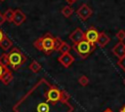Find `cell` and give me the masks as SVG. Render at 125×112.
<instances>
[{
	"label": "cell",
	"mask_w": 125,
	"mask_h": 112,
	"mask_svg": "<svg viewBox=\"0 0 125 112\" xmlns=\"http://www.w3.org/2000/svg\"><path fill=\"white\" fill-rule=\"evenodd\" d=\"M26 56L21 53L20 49L17 47H14L9 53L3 54L0 56V60L8 67L17 70L19 69L21 65H23L26 61Z\"/></svg>",
	"instance_id": "obj_1"
},
{
	"label": "cell",
	"mask_w": 125,
	"mask_h": 112,
	"mask_svg": "<svg viewBox=\"0 0 125 112\" xmlns=\"http://www.w3.org/2000/svg\"><path fill=\"white\" fill-rule=\"evenodd\" d=\"M55 38L50 32L45 33L40 38L33 42V46L38 51L43 52L45 55H51L55 51Z\"/></svg>",
	"instance_id": "obj_2"
},
{
	"label": "cell",
	"mask_w": 125,
	"mask_h": 112,
	"mask_svg": "<svg viewBox=\"0 0 125 112\" xmlns=\"http://www.w3.org/2000/svg\"><path fill=\"white\" fill-rule=\"evenodd\" d=\"M72 48L81 58L85 59L96 50L97 44L96 43H91V42L87 41L86 39H84V40L80 41L79 43L73 44Z\"/></svg>",
	"instance_id": "obj_3"
},
{
	"label": "cell",
	"mask_w": 125,
	"mask_h": 112,
	"mask_svg": "<svg viewBox=\"0 0 125 112\" xmlns=\"http://www.w3.org/2000/svg\"><path fill=\"white\" fill-rule=\"evenodd\" d=\"M45 96L49 102H51L52 104H56L61 99V91L57 87L51 86L49 91L45 93Z\"/></svg>",
	"instance_id": "obj_4"
},
{
	"label": "cell",
	"mask_w": 125,
	"mask_h": 112,
	"mask_svg": "<svg viewBox=\"0 0 125 112\" xmlns=\"http://www.w3.org/2000/svg\"><path fill=\"white\" fill-rule=\"evenodd\" d=\"M76 15L80 18L81 20L85 21V20H87V19L93 15V10H92L87 4H82V5L76 10Z\"/></svg>",
	"instance_id": "obj_5"
},
{
	"label": "cell",
	"mask_w": 125,
	"mask_h": 112,
	"mask_svg": "<svg viewBox=\"0 0 125 112\" xmlns=\"http://www.w3.org/2000/svg\"><path fill=\"white\" fill-rule=\"evenodd\" d=\"M68 38L72 41L73 44L79 43L80 41H82V40L85 39V32H84L80 27H77V28H75V29L69 34Z\"/></svg>",
	"instance_id": "obj_6"
},
{
	"label": "cell",
	"mask_w": 125,
	"mask_h": 112,
	"mask_svg": "<svg viewBox=\"0 0 125 112\" xmlns=\"http://www.w3.org/2000/svg\"><path fill=\"white\" fill-rule=\"evenodd\" d=\"M58 60L59 62L64 66V67H69L73 61H74V56L68 52V53H65V54H62L59 57H58Z\"/></svg>",
	"instance_id": "obj_7"
},
{
	"label": "cell",
	"mask_w": 125,
	"mask_h": 112,
	"mask_svg": "<svg viewBox=\"0 0 125 112\" xmlns=\"http://www.w3.org/2000/svg\"><path fill=\"white\" fill-rule=\"evenodd\" d=\"M111 52L116 57H118V59L124 57L125 56V43H123V41H119L111 49Z\"/></svg>",
	"instance_id": "obj_8"
},
{
	"label": "cell",
	"mask_w": 125,
	"mask_h": 112,
	"mask_svg": "<svg viewBox=\"0 0 125 112\" xmlns=\"http://www.w3.org/2000/svg\"><path fill=\"white\" fill-rule=\"evenodd\" d=\"M26 19V16L24 15V13L20 10V9H16L14 12V18H13V23L17 26L22 24L24 22V20Z\"/></svg>",
	"instance_id": "obj_9"
},
{
	"label": "cell",
	"mask_w": 125,
	"mask_h": 112,
	"mask_svg": "<svg viewBox=\"0 0 125 112\" xmlns=\"http://www.w3.org/2000/svg\"><path fill=\"white\" fill-rule=\"evenodd\" d=\"M99 33H100V32H99L95 27L91 26V27H89V28L86 30V32H85V39H86L87 41L91 42V43H96V42H97V39H98V37H99Z\"/></svg>",
	"instance_id": "obj_10"
},
{
	"label": "cell",
	"mask_w": 125,
	"mask_h": 112,
	"mask_svg": "<svg viewBox=\"0 0 125 112\" xmlns=\"http://www.w3.org/2000/svg\"><path fill=\"white\" fill-rule=\"evenodd\" d=\"M109 41H110V38H109L104 32L102 31V32L99 33V37H98V39H97L96 44H97L99 47L103 48V47H105V46L108 44Z\"/></svg>",
	"instance_id": "obj_11"
},
{
	"label": "cell",
	"mask_w": 125,
	"mask_h": 112,
	"mask_svg": "<svg viewBox=\"0 0 125 112\" xmlns=\"http://www.w3.org/2000/svg\"><path fill=\"white\" fill-rule=\"evenodd\" d=\"M12 46H13L12 41L8 38L7 35H5L4 38H3V39L1 40V42H0V48H1L3 51H8Z\"/></svg>",
	"instance_id": "obj_12"
},
{
	"label": "cell",
	"mask_w": 125,
	"mask_h": 112,
	"mask_svg": "<svg viewBox=\"0 0 125 112\" xmlns=\"http://www.w3.org/2000/svg\"><path fill=\"white\" fill-rule=\"evenodd\" d=\"M12 80H13V74H12V71L10 70V69H8L5 73H4V75L2 76V78H1V82L4 84V85H9L11 82H12Z\"/></svg>",
	"instance_id": "obj_13"
},
{
	"label": "cell",
	"mask_w": 125,
	"mask_h": 112,
	"mask_svg": "<svg viewBox=\"0 0 125 112\" xmlns=\"http://www.w3.org/2000/svg\"><path fill=\"white\" fill-rule=\"evenodd\" d=\"M28 68L33 72V73H37V72H39L40 70H41V64L38 62V61H36V60H33L30 64H29V66H28Z\"/></svg>",
	"instance_id": "obj_14"
},
{
	"label": "cell",
	"mask_w": 125,
	"mask_h": 112,
	"mask_svg": "<svg viewBox=\"0 0 125 112\" xmlns=\"http://www.w3.org/2000/svg\"><path fill=\"white\" fill-rule=\"evenodd\" d=\"M73 12H74V10H73V8L70 7V6H65V7H63L62 10V16H63L64 18H70L71 15L73 14Z\"/></svg>",
	"instance_id": "obj_15"
},
{
	"label": "cell",
	"mask_w": 125,
	"mask_h": 112,
	"mask_svg": "<svg viewBox=\"0 0 125 112\" xmlns=\"http://www.w3.org/2000/svg\"><path fill=\"white\" fill-rule=\"evenodd\" d=\"M36 111L37 112H49L50 111V106L47 102H41L37 105Z\"/></svg>",
	"instance_id": "obj_16"
},
{
	"label": "cell",
	"mask_w": 125,
	"mask_h": 112,
	"mask_svg": "<svg viewBox=\"0 0 125 112\" xmlns=\"http://www.w3.org/2000/svg\"><path fill=\"white\" fill-rule=\"evenodd\" d=\"M70 49H71L70 45H68L65 41H62V43L61 44V46H60L58 52H60L61 54H65V53H68V52L70 51Z\"/></svg>",
	"instance_id": "obj_17"
},
{
	"label": "cell",
	"mask_w": 125,
	"mask_h": 112,
	"mask_svg": "<svg viewBox=\"0 0 125 112\" xmlns=\"http://www.w3.org/2000/svg\"><path fill=\"white\" fill-rule=\"evenodd\" d=\"M14 12L15 10H12V9H7L6 12L4 13V17H5V19L9 22H12L13 21V18H14Z\"/></svg>",
	"instance_id": "obj_18"
},
{
	"label": "cell",
	"mask_w": 125,
	"mask_h": 112,
	"mask_svg": "<svg viewBox=\"0 0 125 112\" xmlns=\"http://www.w3.org/2000/svg\"><path fill=\"white\" fill-rule=\"evenodd\" d=\"M78 83L82 86V87H85L89 84V78L86 76V75H81L79 78H78Z\"/></svg>",
	"instance_id": "obj_19"
},
{
	"label": "cell",
	"mask_w": 125,
	"mask_h": 112,
	"mask_svg": "<svg viewBox=\"0 0 125 112\" xmlns=\"http://www.w3.org/2000/svg\"><path fill=\"white\" fill-rule=\"evenodd\" d=\"M9 69V67L8 66H6L1 60H0V80H1V78H2V76L4 75V73L7 71Z\"/></svg>",
	"instance_id": "obj_20"
},
{
	"label": "cell",
	"mask_w": 125,
	"mask_h": 112,
	"mask_svg": "<svg viewBox=\"0 0 125 112\" xmlns=\"http://www.w3.org/2000/svg\"><path fill=\"white\" fill-rule=\"evenodd\" d=\"M116 38L119 40V41H123L124 39H125V30H123V29H120L117 33H116Z\"/></svg>",
	"instance_id": "obj_21"
},
{
	"label": "cell",
	"mask_w": 125,
	"mask_h": 112,
	"mask_svg": "<svg viewBox=\"0 0 125 112\" xmlns=\"http://www.w3.org/2000/svg\"><path fill=\"white\" fill-rule=\"evenodd\" d=\"M117 65L125 72V56L122 57V58H119L118 61H117Z\"/></svg>",
	"instance_id": "obj_22"
},
{
	"label": "cell",
	"mask_w": 125,
	"mask_h": 112,
	"mask_svg": "<svg viewBox=\"0 0 125 112\" xmlns=\"http://www.w3.org/2000/svg\"><path fill=\"white\" fill-rule=\"evenodd\" d=\"M62 43V40L60 38V37H56L55 38V51H58L61 44Z\"/></svg>",
	"instance_id": "obj_23"
},
{
	"label": "cell",
	"mask_w": 125,
	"mask_h": 112,
	"mask_svg": "<svg viewBox=\"0 0 125 112\" xmlns=\"http://www.w3.org/2000/svg\"><path fill=\"white\" fill-rule=\"evenodd\" d=\"M68 97H69V95L66 93V92L65 91H61V101H66L67 99H68Z\"/></svg>",
	"instance_id": "obj_24"
},
{
	"label": "cell",
	"mask_w": 125,
	"mask_h": 112,
	"mask_svg": "<svg viewBox=\"0 0 125 112\" xmlns=\"http://www.w3.org/2000/svg\"><path fill=\"white\" fill-rule=\"evenodd\" d=\"M6 21V19H5V17H4V14H2V13H0V26L4 23Z\"/></svg>",
	"instance_id": "obj_25"
},
{
	"label": "cell",
	"mask_w": 125,
	"mask_h": 112,
	"mask_svg": "<svg viewBox=\"0 0 125 112\" xmlns=\"http://www.w3.org/2000/svg\"><path fill=\"white\" fill-rule=\"evenodd\" d=\"M4 36H5V34H4V33H3V31L0 29V42H1V40L4 38Z\"/></svg>",
	"instance_id": "obj_26"
},
{
	"label": "cell",
	"mask_w": 125,
	"mask_h": 112,
	"mask_svg": "<svg viewBox=\"0 0 125 112\" xmlns=\"http://www.w3.org/2000/svg\"><path fill=\"white\" fill-rule=\"evenodd\" d=\"M65 1H66V2L68 3V4H70V5H71V4H73V3H75V2L77 1V0H65Z\"/></svg>",
	"instance_id": "obj_27"
},
{
	"label": "cell",
	"mask_w": 125,
	"mask_h": 112,
	"mask_svg": "<svg viewBox=\"0 0 125 112\" xmlns=\"http://www.w3.org/2000/svg\"><path fill=\"white\" fill-rule=\"evenodd\" d=\"M104 112H113V111H112V110H111L110 108H106V109H105V110H104Z\"/></svg>",
	"instance_id": "obj_28"
},
{
	"label": "cell",
	"mask_w": 125,
	"mask_h": 112,
	"mask_svg": "<svg viewBox=\"0 0 125 112\" xmlns=\"http://www.w3.org/2000/svg\"><path fill=\"white\" fill-rule=\"evenodd\" d=\"M120 112H125V105L122 108H120Z\"/></svg>",
	"instance_id": "obj_29"
},
{
	"label": "cell",
	"mask_w": 125,
	"mask_h": 112,
	"mask_svg": "<svg viewBox=\"0 0 125 112\" xmlns=\"http://www.w3.org/2000/svg\"><path fill=\"white\" fill-rule=\"evenodd\" d=\"M123 83H124V85H125V79H124V81H123Z\"/></svg>",
	"instance_id": "obj_30"
},
{
	"label": "cell",
	"mask_w": 125,
	"mask_h": 112,
	"mask_svg": "<svg viewBox=\"0 0 125 112\" xmlns=\"http://www.w3.org/2000/svg\"><path fill=\"white\" fill-rule=\"evenodd\" d=\"M0 1H1V2H3V1H5V0H0Z\"/></svg>",
	"instance_id": "obj_31"
}]
</instances>
